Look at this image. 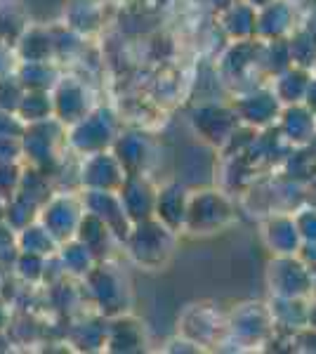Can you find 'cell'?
I'll return each instance as SVG.
<instances>
[{
    "mask_svg": "<svg viewBox=\"0 0 316 354\" xmlns=\"http://www.w3.org/2000/svg\"><path fill=\"white\" fill-rule=\"evenodd\" d=\"M17 76L26 90H48V93H53L62 81L55 62H19Z\"/></svg>",
    "mask_w": 316,
    "mask_h": 354,
    "instance_id": "4dcf8cb0",
    "label": "cell"
},
{
    "mask_svg": "<svg viewBox=\"0 0 316 354\" xmlns=\"http://www.w3.org/2000/svg\"><path fill=\"white\" fill-rule=\"evenodd\" d=\"M118 196L123 201V208L128 213V218L132 220V225L156 215L158 187L149 180L147 173L125 177L123 187L118 189Z\"/></svg>",
    "mask_w": 316,
    "mask_h": 354,
    "instance_id": "9a60e30c",
    "label": "cell"
},
{
    "mask_svg": "<svg viewBox=\"0 0 316 354\" xmlns=\"http://www.w3.org/2000/svg\"><path fill=\"white\" fill-rule=\"evenodd\" d=\"M165 352H192V354H196V352H203V347L196 345L194 340H189L185 338V335H175L172 340L165 342V347H163Z\"/></svg>",
    "mask_w": 316,
    "mask_h": 354,
    "instance_id": "c3c4849f",
    "label": "cell"
},
{
    "mask_svg": "<svg viewBox=\"0 0 316 354\" xmlns=\"http://www.w3.org/2000/svg\"><path fill=\"white\" fill-rule=\"evenodd\" d=\"M85 215V201L83 196H73V194H53L48 201L43 203L38 215V222L48 227L59 243H66L76 239V232L80 227V220Z\"/></svg>",
    "mask_w": 316,
    "mask_h": 354,
    "instance_id": "7c38bea8",
    "label": "cell"
},
{
    "mask_svg": "<svg viewBox=\"0 0 316 354\" xmlns=\"http://www.w3.org/2000/svg\"><path fill=\"white\" fill-rule=\"evenodd\" d=\"M304 104H307L312 111H316V73L312 76V81H309L307 95H304Z\"/></svg>",
    "mask_w": 316,
    "mask_h": 354,
    "instance_id": "816d5d0a",
    "label": "cell"
},
{
    "mask_svg": "<svg viewBox=\"0 0 316 354\" xmlns=\"http://www.w3.org/2000/svg\"><path fill=\"white\" fill-rule=\"evenodd\" d=\"M234 218H236V210L227 192L198 189L192 192V198H189L185 232L192 236H212L227 230Z\"/></svg>",
    "mask_w": 316,
    "mask_h": 354,
    "instance_id": "277c9868",
    "label": "cell"
},
{
    "mask_svg": "<svg viewBox=\"0 0 316 354\" xmlns=\"http://www.w3.org/2000/svg\"><path fill=\"white\" fill-rule=\"evenodd\" d=\"M5 213H8V201L0 198V222H5Z\"/></svg>",
    "mask_w": 316,
    "mask_h": 354,
    "instance_id": "f5cc1de1",
    "label": "cell"
},
{
    "mask_svg": "<svg viewBox=\"0 0 316 354\" xmlns=\"http://www.w3.org/2000/svg\"><path fill=\"white\" fill-rule=\"evenodd\" d=\"M17 245L24 253H33V255H43V258H50L59 250V241L48 232V227L43 222H31L28 227H24L21 232H17Z\"/></svg>",
    "mask_w": 316,
    "mask_h": 354,
    "instance_id": "1f68e13d",
    "label": "cell"
},
{
    "mask_svg": "<svg viewBox=\"0 0 316 354\" xmlns=\"http://www.w3.org/2000/svg\"><path fill=\"white\" fill-rule=\"evenodd\" d=\"M12 270H15L17 277L26 283V286H43V283H45V272H48V258L19 250Z\"/></svg>",
    "mask_w": 316,
    "mask_h": 354,
    "instance_id": "f35d334b",
    "label": "cell"
},
{
    "mask_svg": "<svg viewBox=\"0 0 316 354\" xmlns=\"http://www.w3.org/2000/svg\"><path fill=\"white\" fill-rule=\"evenodd\" d=\"M277 335V322L269 302H241L227 317V338L239 350H260Z\"/></svg>",
    "mask_w": 316,
    "mask_h": 354,
    "instance_id": "3957f363",
    "label": "cell"
},
{
    "mask_svg": "<svg viewBox=\"0 0 316 354\" xmlns=\"http://www.w3.org/2000/svg\"><path fill=\"white\" fill-rule=\"evenodd\" d=\"M248 3H250V5H255V8L260 10L262 5H267V3H269V0H248Z\"/></svg>",
    "mask_w": 316,
    "mask_h": 354,
    "instance_id": "db71d44e",
    "label": "cell"
},
{
    "mask_svg": "<svg viewBox=\"0 0 316 354\" xmlns=\"http://www.w3.org/2000/svg\"><path fill=\"white\" fill-rule=\"evenodd\" d=\"M269 307H272L274 322H277V330H284V333H295L312 324L309 298H272Z\"/></svg>",
    "mask_w": 316,
    "mask_h": 354,
    "instance_id": "cb8c5ba5",
    "label": "cell"
},
{
    "mask_svg": "<svg viewBox=\"0 0 316 354\" xmlns=\"http://www.w3.org/2000/svg\"><path fill=\"white\" fill-rule=\"evenodd\" d=\"M24 156L21 137H0V163H19Z\"/></svg>",
    "mask_w": 316,
    "mask_h": 354,
    "instance_id": "ee69618b",
    "label": "cell"
},
{
    "mask_svg": "<svg viewBox=\"0 0 316 354\" xmlns=\"http://www.w3.org/2000/svg\"><path fill=\"white\" fill-rule=\"evenodd\" d=\"M19 192H24L31 198H36L40 205H43L55 194L53 192V185H50L48 173H43V170L33 168V165H31V168H24V173H21Z\"/></svg>",
    "mask_w": 316,
    "mask_h": 354,
    "instance_id": "ab89813d",
    "label": "cell"
},
{
    "mask_svg": "<svg viewBox=\"0 0 316 354\" xmlns=\"http://www.w3.org/2000/svg\"><path fill=\"white\" fill-rule=\"evenodd\" d=\"M304 243H316V205H302L292 213Z\"/></svg>",
    "mask_w": 316,
    "mask_h": 354,
    "instance_id": "7bdbcfd3",
    "label": "cell"
},
{
    "mask_svg": "<svg viewBox=\"0 0 316 354\" xmlns=\"http://www.w3.org/2000/svg\"><path fill=\"white\" fill-rule=\"evenodd\" d=\"M217 76L224 85H232L241 90L255 88L252 78H267L262 71V41H232L229 48L224 50L217 64Z\"/></svg>",
    "mask_w": 316,
    "mask_h": 354,
    "instance_id": "5b68a950",
    "label": "cell"
},
{
    "mask_svg": "<svg viewBox=\"0 0 316 354\" xmlns=\"http://www.w3.org/2000/svg\"><path fill=\"white\" fill-rule=\"evenodd\" d=\"M288 48H290L292 64L304 66V68H312V71H314V64H316V38L302 24L288 36Z\"/></svg>",
    "mask_w": 316,
    "mask_h": 354,
    "instance_id": "74e56055",
    "label": "cell"
},
{
    "mask_svg": "<svg viewBox=\"0 0 316 354\" xmlns=\"http://www.w3.org/2000/svg\"><path fill=\"white\" fill-rule=\"evenodd\" d=\"M180 333L201 345L203 350L220 347L227 338V319L222 317L217 307L208 305V302H196L182 312Z\"/></svg>",
    "mask_w": 316,
    "mask_h": 354,
    "instance_id": "8fae6325",
    "label": "cell"
},
{
    "mask_svg": "<svg viewBox=\"0 0 316 354\" xmlns=\"http://www.w3.org/2000/svg\"><path fill=\"white\" fill-rule=\"evenodd\" d=\"M314 73H316V64H314Z\"/></svg>",
    "mask_w": 316,
    "mask_h": 354,
    "instance_id": "11a10c76",
    "label": "cell"
},
{
    "mask_svg": "<svg viewBox=\"0 0 316 354\" xmlns=\"http://www.w3.org/2000/svg\"><path fill=\"white\" fill-rule=\"evenodd\" d=\"M111 151L118 156V161L123 163L128 175H142L147 173L149 163L154 158V142L151 137L142 130H128L120 133L113 142Z\"/></svg>",
    "mask_w": 316,
    "mask_h": 354,
    "instance_id": "ffe728a7",
    "label": "cell"
},
{
    "mask_svg": "<svg viewBox=\"0 0 316 354\" xmlns=\"http://www.w3.org/2000/svg\"><path fill=\"white\" fill-rule=\"evenodd\" d=\"M106 330L109 319L97 314L93 319H80V322L73 324L66 333V340L78 352H100L106 347Z\"/></svg>",
    "mask_w": 316,
    "mask_h": 354,
    "instance_id": "83f0119b",
    "label": "cell"
},
{
    "mask_svg": "<svg viewBox=\"0 0 316 354\" xmlns=\"http://www.w3.org/2000/svg\"><path fill=\"white\" fill-rule=\"evenodd\" d=\"M17 116L26 125L53 118L55 116L53 93H48V90H26L24 100H21L19 109H17Z\"/></svg>",
    "mask_w": 316,
    "mask_h": 354,
    "instance_id": "e575fe53",
    "label": "cell"
},
{
    "mask_svg": "<svg viewBox=\"0 0 316 354\" xmlns=\"http://www.w3.org/2000/svg\"><path fill=\"white\" fill-rule=\"evenodd\" d=\"M300 24H302L304 28H307V31L316 38V5H312V8L307 10V15L302 17Z\"/></svg>",
    "mask_w": 316,
    "mask_h": 354,
    "instance_id": "f907efd6",
    "label": "cell"
},
{
    "mask_svg": "<svg viewBox=\"0 0 316 354\" xmlns=\"http://www.w3.org/2000/svg\"><path fill=\"white\" fill-rule=\"evenodd\" d=\"M292 350L297 352H316V326H304L292 333Z\"/></svg>",
    "mask_w": 316,
    "mask_h": 354,
    "instance_id": "bcb514c9",
    "label": "cell"
},
{
    "mask_svg": "<svg viewBox=\"0 0 316 354\" xmlns=\"http://www.w3.org/2000/svg\"><path fill=\"white\" fill-rule=\"evenodd\" d=\"M85 298L104 319H116L132 310V286L128 274L109 260H100L83 279Z\"/></svg>",
    "mask_w": 316,
    "mask_h": 354,
    "instance_id": "6da1fadb",
    "label": "cell"
},
{
    "mask_svg": "<svg viewBox=\"0 0 316 354\" xmlns=\"http://www.w3.org/2000/svg\"><path fill=\"white\" fill-rule=\"evenodd\" d=\"M292 151L295 149H292V145L279 130V125H269L264 130H257L255 142H252V149H250V153H255L257 161L269 165L286 163Z\"/></svg>",
    "mask_w": 316,
    "mask_h": 354,
    "instance_id": "f1b7e54d",
    "label": "cell"
},
{
    "mask_svg": "<svg viewBox=\"0 0 316 354\" xmlns=\"http://www.w3.org/2000/svg\"><path fill=\"white\" fill-rule=\"evenodd\" d=\"M28 26L31 24H28V17L24 8H21V3H17V0H0V41L15 48Z\"/></svg>",
    "mask_w": 316,
    "mask_h": 354,
    "instance_id": "836d02e7",
    "label": "cell"
},
{
    "mask_svg": "<svg viewBox=\"0 0 316 354\" xmlns=\"http://www.w3.org/2000/svg\"><path fill=\"white\" fill-rule=\"evenodd\" d=\"M279 130L292 145V149H307L316 140V111L307 104H288L279 116Z\"/></svg>",
    "mask_w": 316,
    "mask_h": 354,
    "instance_id": "7402d4cb",
    "label": "cell"
},
{
    "mask_svg": "<svg viewBox=\"0 0 316 354\" xmlns=\"http://www.w3.org/2000/svg\"><path fill=\"white\" fill-rule=\"evenodd\" d=\"M40 205L36 198H31L24 192H17L12 198L8 201V213H5V222L12 227L15 232H21L24 227H28L31 222L38 220L40 215Z\"/></svg>",
    "mask_w": 316,
    "mask_h": 354,
    "instance_id": "d590c367",
    "label": "cell"
},
{
    "mask_svg": "<svg viewBox=\"0 0 316 354\" xmlns=\"http://www.w3.org/2000/svg\"><path fill=\"white\" fill-rule=\"evenodd\" d=\"M55 100V118H59L66 128L83 121L93 111V95L88 85L78 78H62L53 90Z\"/></svg>",
    "mask_w": 316,
    "mask_h": 354,
    "instance_id": "5bb4252c",
    "label": "cell"
},
{
    "mask_svg": "<svg viewBox=\"0 0 316 354\" xmlns=\"http://www.w3.org/2000/svg\"><path fill=\"white\" fill-rule=\"evenodd\" d=\"M66 125L59 118H48V121L28 123L24 135H21V145H24V156L31 161L33 168L43 170V173L53 175L55 165L59 163V151L66 142Z\"/></svg>",
    "mask_w": 316,
    "mask_h": 354,
    "instance_id": "52a82bcc",
    "label": "cell"
},
{
    "mask_svg": "<svg viewBox=\"0 0 316 354\" xmlns=\"http://www.w3.org/2000/svg\"><path fill=\"white\" fill-rule=\"evenodd\" d=\"M21 173L24 168H19V163H0V198L10 201L19 192Z\"/></svg>",
    "mask_w": 316,
    "mask_h": 354,
    "instance_id": "b9f144b4",
    "label": "cell"
},
{
    "mask_svg": "<svg viewBox=\"0 0 316 354\" xmlns=\"http://www.w3.org/2000/svg\"><path fill=\"white\" fill-rule=\"evenodd\" d=\"M189 198H192V192H189L185 182H168V185L158 187L156 215L154 218H158L163 225H168L172 232H185Z\"/></svg>",
    "mask_w": 316,
    "mask_h": 354,
    "instance_id": "603a6c76",
    "label": "cell"
},
{
    "mask_svg": "<svg viewBox=\"0 0 316 354\" xmlns=\"http://www.w3.org/2000/svg\"><path fill=\"white\" fill-rule=\"evenodd\" d=\"M232 106L239 113L241 123L255 130L277 125L281 111H284V104L274 95L272 85H255V88L241 90V93L234 95Z\"/></svg>",
    "mask_w": 316,
    "mask_h": 354,
    "instance_id": "30bf717a",
    "label": "cell"
},
{
    "mask_svg": "<svg viewBox=\"0 0 316 354\" xmlns=\"http://www.w3.org/2000/svg\"><path fill=\"white\" fill-rule=\"evenodd\" d=\"M17 66H19V57H17L15 48L0 41V78L8 76V73H15Z\"/></svg>",
    "mask_w": 316,
    "mask_h": 354,
    "instance_id": "7dc6e473",
    "label": "cell"
},
{
    "mask_svg": "<svg viewBox=\"0 0 316 354\" xmlns=\"http://www.w3.org/2000/svg\"><path fill=\"white\" fill-rule=\"evenodd\" d=\"M302 19H297V10L292 0H269L257 10V38L260 41H279L288 38Z\"/></svg>",
    "mask_w": 316,
    "mask_h": 354,
    "instance_id": "e0dca14e",
    "label": "cell"
},
{
    "mask_svg": "<svg viewBox=\"0 0 316 354\" xmlns=\"http://www.w3.org/2000/svg\"><path fill=\"white\" fill-rule=\"evenodd\" d=\"M66 26L80 36L100 31L102 26V8L95 0H73L66 10Z\"/></svg>",
    "mask_w": 316,
    "mask_h": 354,
    "instance_id": "d6a6232c",
    "label": "cell"
},
{
    "mask_svg": "<svg viewBox=\"0 0 316 354\" xmlns=\"http://www.w3.org/2000/svg\"><path fill=\"white\" fill-rule=\"evenodd\" d=\"M264 281L272 298H312L314 272L300 255H272Z\"/></svg>",
    "mask_w": 316,
    "mask_h": 354,
    "instance_id": "8992f818",
    "label": "cell"
},
{
    "mask_svg": "<svg viewBox=\"0 0 316 354\" xmlns=\"http://www.w3.org/2000/svg\"><path fill=\"white\" fill-rule=\"evenodd\" d=\"M15 319V312H12V305H10L5 298H0V330H8L10 324Z\"/></svg>",
    "mask_w": 316,
    "mask_h": 354,
    "instance_id": "681fc988",
    "label": "cell"
},
{
    "mask_svg": "<svg viewBox=\"0 0 316 354\" xmlns=\"http://www.w3.org/2000/svg\"><path fill=\"white\" fill-rule=\"evenodd\" d=\"M128 258L145 272H160L170 265L177 248V232L163 225L158 218L135 222L125 239Z\"/></svg>",
    "mask_w": 316,
    "mask_h": 354,
    "instance_id": "7a4b0ae2",
    "label": "cell"
},
{
    "mask_svg": "<svg viewBox=\"0 0 316 354\" xmlns=\"http://www.w3.org/2000/svg\"><path fill=\"white\" fill-rule=\"evenodd\" d=\"M314 71L312 68H304L292 64L286 71H281L279 76L269 78V85H272L274 95L281 100V104L288 106V104H302L304 95H307L309 81H312Z\"/></svg>",
    "mask_w": 316,
    "mask_h": 354,
    "instance_id": "d4e9b609",
    "label": "cell"
},
{
    "mask_svg": "<svg viewBox=\"0 0 316 354\" xmlns=\"http://www.w3.org/2000/svg\"><path fill=\"white\" fill-rule=\"evenodd\" d=\"M24 95H26V88H24V83L19 81L17 71L0 78V109L3 111L17 113L21 100H24Z\"/></svg>",
    "mask_w": 316,
    "mask_h": 354,
    "instance_id": "60d3db41",
    "label": "cell"
},
{
    "mask_svg": "<svg viewBox=\"0 0 316 354\" xmlns=\"http://www.w3.org/2000/svg\"><path fill=\"white\" fill-rule=\"evenodd\" d=\"M57 255H59L64 272L71 279H78V281H83V279L95 270L97 262H100L93 250H90L83 241H78V239H71V241L62 243L59 250H57Z\"/></svg>",
    "mask_w": 316,
    "mask_h": 354,
    "instance_id": "f546056e",
    "label": "cell"
},
{
    "mask_svg": "<svg viewBox=\"0 0 316 354\" xmlns=\"http://www.w3.org/2000/svg\"><path fill=\"white\" fill-rule=\"evenodd\" d=\"M120 135V123L118 116L111 109H93L83 121L68 128L66 142L73 151L80 156H88V153L106 151L113 147L116 137Z\"/></svg>",
    "mask_w": 316,
    "mask_h": 354,
    "instance_id": "9c48e42d",
    "label": "cell"
},
{
    "mask_svg": "<svg viewBox=\"0 0 316 354\" xmlns=\"http://www.w3.org/2000/svg\"><path fill=\"white\" fill-rule=\"evenodd\" d=\"M15 53L19 57V62H55V31H48L43 26H28L24 36L17 41Z\"/></svg>",
    "mask_w": 316,
    "mask_h": 354,
    "instance_id": "484cf974",
    "label": "cell"
},
{
    "mask_svg": "<svg viewBox=\"0 0 316 354\" xmlns=\"http://www.w3.org/2000/svg\"><path fill=\"white\" fill-rule=\"evenodd\" d=\"M83 201H85V210H90L100 220H104L109 230L116 234L118 241L125 243V239H128V234L132 230V220L125 213L118 192H85Z\"/></svg>",
    "mask_w": 316,
    "mask_h": 354,
    "instance_id": "ac0fdd59",
    "label": "cell"
},
{
    "mask_svg": "<svg viewBox=\"0 0 316 354\" xmlns=\"http://www.w3.org/2000/svg\"><path fill=\"white\" fill-rule=\"evenodd\" d=\"M189 123H192V130L196 133L201 142H205L208 147L220 151L243 125L232 104H224V102L217 100L201 102L189 116Z\"/></svg>",
    "mask_w": 316,
    "mask_h": 354,
    "instance_id": "ba28073f",
    "label": "cell"
},
{
    "mask_svg": "<svg viewBox=\"0 0 316 354\" xmlns=\"http://www.w3.org/2000/svg\"><path fill=\"white\" fill-rule=\"evenodd\" d=\"M76 239H78V241H83L90 250H93V253L97 255V260H106L109 253L113 250V245L120 243L116 239V234L106 227V222L100 220L97 215H93L90 210H85L83 220H80ZM120 245H123V243H120Z\"/></svg>",
    "mask_w": 316,
    "mask_h": 354,
    "instance_id": "4316f807",
    "label": "cell"
},
{
    "mask_svg": "<svg viewBox=\"0 0 316 354\" xmlns=\"http://www.w3.org/2000/svg\"><path fill=\"white\" fill-rule=\"evenodd\" d=\"M217 26L229 43L257 38V8L248 0H229L217 17Z\"/></svg>",
    "mask_w": 316,
    "mask_h": 354,
    "instance_id": "44dd1931",
    "label": "cell"
},
{
    "mask_svg": "<svg viewBox=\"0 0 316 354\" xmlns=\"http://www.w3.org/2000/svg\"><path fill=\"white\" fill-rule=\"evenodd\" d=\"M78 175L80 187L85 192H118L128 177L123 163L118 161V156L111 149L83 156Z\"/></svg>",
    "mask_w": 316,
    "mask_h": 354,
    "instance_id": "4fadbf2b",
    "label": "cell"
},
{
    "mask_svg": "<svg viewBox=\"0 0 316 354\" xmlns=\"http://www.w3.org/2000/svg\"><path fill=\"white\" fill-rule=\"evenodd\" d=\"M26 130V123L17 113L0 109V137H21Z\"/></svg>",
    "mask_w": 316,
    "mask_h": 354,
    "instance_id": "f6af8a7d",
    "label": "cell"
},
{
    "mask_svg": "<svg viewBox=\"0 0 316 354\" xmlns=\"http://www.w3.org/2000/svg\"><path fill=\"white\" fill-rule=\"evenodd\" d=\"M260 236H262L264 248L272 255H300V250L304 245L292 213L269 215L260 227Z\"/></svg>",
    "mask_w": 316,
    "mask_h": 354,
    "instance_id": "2e32d148",
    "label": "cell"
},
{
    "mask_svg": "<svg viewBox=\"0 0 316 354\" xmlns=\"http://www.w3.org/2000/svg\"><path fill=\"white\" fill-rule=\"evenodd\" d=\"M292 66V57L288 48V38H279V41H262V71L267 78L279 76Z\"/></svg>",
    "mask_w": 316,
    "mask_h": 354,
    "instance_id": "8d00e7d4",
    "label": "cell"
},
{
    "mask_svg": "<svg viewBox=\"0 0 316 354\" xmlns=\"http://www.w3.org/2000/svg\"><path fill=\"white\" fill-rule=\"evenodd\" d=\"M147 345H149L147 328L137 317H132V314H120L116 319H109L104 352L132 354V352H145Z\"/></svg>",
    "mask_w": 316,
    "mask_h": 354,
    "instance_id": "d6986e66",
    "label": "cell"
}]
</instances>
